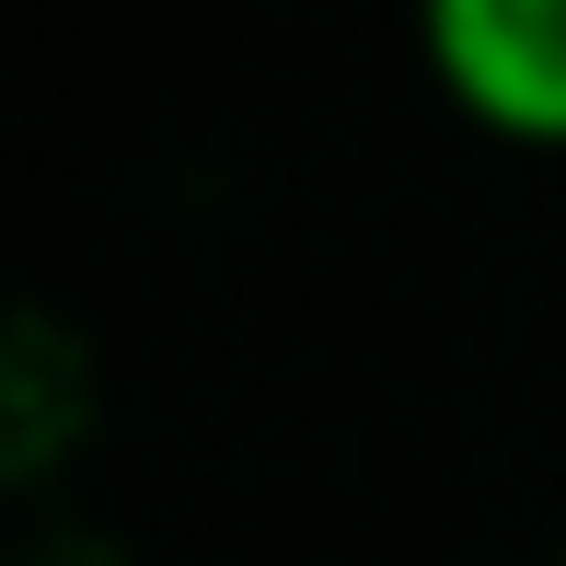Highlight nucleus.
Here are the masks:
<instances>
[{
	"label": "nucleus",
	"instance_id": "f257e3e1",
	"mask_svg": "<svg viewBox=\"0 0 566 566\" xmlns=\"http://www.w3.org/2000/svg\"><path fill=\"white\" fill-rule=\"evenodd\" d=\"M417 46L485 139L566 150V0H428Z\"/></svg>",
	"mask_w": 566,
	"mask_h": 566
}]
</instances>
